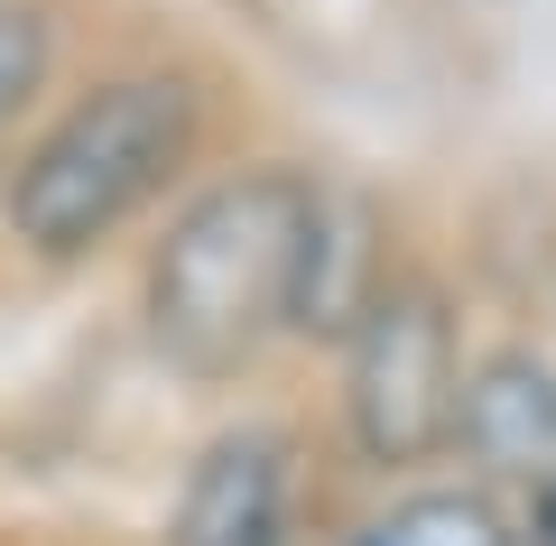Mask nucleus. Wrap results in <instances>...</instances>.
Instances as JSON below:
<instances>
[{
	"label": "nucleus",
	"instance_id": "obj_1",
	"mask_svg": "<svg viewBox=\"0 0 556 546\" xmlns=\"http://www.w3.org/2000/svg\"><path fill=\"white\" fill-rule=\"evenodd\" d=\"M325 186L306 167H232L149 251V343L177 361L186 380H232L260 361L269 333H288L298 306V259L316 232Z\"/></svg>",
	"mask_w": 556,
	"mask_h": 546
},
{
	"label": "nucleus",
	"instance_id": "obj_2",
	"mask_svg": "<svg viewBox=\"0 0 556 546\" xmlns=\"http://www.w3.org/2000/svg\"><path fill=\"white\" fill-rule=\"evenodd\" d=\"M204 139V93L177 65H130L102 75L93 93H75L56 120L38 130V149L10 167V241L38 259H84L167 195V176L195 157Z\"/></svg>",
	"mask_w": 556,
	"mask_h": 546
},
{
	"label": "nucleus",
	"instance_id": "obj_3",
	"mask_svg": "<svg viewBox=\"0 0 556 546\" xmlns=\"http://www.w3.org/2000/svg\"><path fill=\"white\" fill-rule=\"evenodd\" d=\"M464 417V343L427 278H390L343 333V427L380 472L437 464Z\"/></svg>",
	"mask_w": 556,
	"mask_h": 546
},
{
	"label": "nucleus",
	"instance_id": "obj_4",
	"mask_svg": "<svg viewBox=\"0 0 556 546\" xmlns=\"http://www.w3.org/2000/svg\"><path fill=\"white\" fill-rule=\"evenodd\" d=\"M288 509H298V445L251 417L195 454L167 546H288Z\"/></svg>",
	"mask_w": 556,
	"mask_h": 546
},
{
	"label": "nucleus",
	"instance_id": "obj_5",
	"mask_svg": "<svg viewBox=\"0 0 556 546\" xmlns=\"http://www.w3.org/2000/svg\"><path fill=\"white\" fill-rule=\"evenodd\" d=\"M455 454L492 482H556V361L529 343H501L464 371Z\"/></svg>",
	"mask_w": 556,
	"mask_h": 546
},
{
	"label": "nucleus",
	"instance_id": "obj_6",
	"mask_svg": "<svg viewBox=\"0 0 556 546\" xmlns=\"http://www.w3.org/2000/svg\"><path fill=\"white\" fill-rule=\"evenodd\" d=\"M390 288L380 278V241H371V214L353 195L325 186L316 204V232H306V259H298V306H288V333H353L362 306Z\"/></svg>",
	"mask_w": 556,
	"mask_h": 546
},
{
	"label": "nucleus",
	"instance_id": "obj_7",
	"mask_svg": "<svg viewBox=\"0 0 556 546\" xmlns=\"http://www.w3.org/2000/svg\"><path fill=\"white\" fill-rule=\"evenodd\" d=\"M353 546H519V537L492 519V500H473V491H417V500L380 509Z\"/></svg>",
	"mask_w": 556,
	"mask_h": 546
},
{
	"label": "nucleus",
	"instance_id": "obj_8",
	"mask_svg": "<svg viewBox=\"0 0 556 546\" xmlns=\"http://www.w3.org/2000/svg\"><path fill=\"white\" fill-rule=\"evenodd\" d=\"M47 84V20L28 0H0V130L20 120V102Z\"/></svg>",
	"mask_w": 556,
	"mask_h": 546
},
{
	"label": "nucleus",
	"instance_id": "obj_9",
	"mask_svg": "<svg viewBox=\"0 0 556 546\" xmlns=\"http://www.w3.org/2000/svg\"><path fill=\"white\" fill-rule=\"evenodd\" d=\"M519 546H556V482L529 491V528H519Z\"/></svg>",
	"mask_w": 556,
	"mask_h": 546
}]
</instances>
